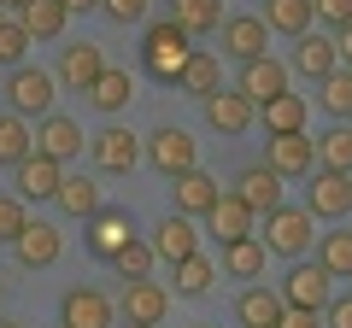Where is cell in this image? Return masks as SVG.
<instances>
[{
    "label": "cell",
    "instance_id": "6da1fadb",
    "mask_svg": "<svg viewBox=\"0 0 352 328\" xmlns=\"http://www.w3.org/2000/svg\"><path fill=\"white\" fill-rule=\"evenodd\" d=\"M188 53H194V36L176 24V18H164V24H153L147 36H141V65H147L159 82H176L182 65H188Z\"/></svg>",
    "mask_w": 352,
    "mask_h": 328
},
{
    "label": "cell",
    "instance_id": "7a4b0ae2",
    "mask_svg": "<svg viewBox=\"0 0 352 328\" xmlns=\"http://www.w3.org/2000/svg\"><path fill=\"white\" fill-rule=\"evenodd\" d=\"M258 240H264V246H270L276 258H305V253L317 246L311 211H305V205H276V211H264Z\"/></svg>",
    "mask_w": 352,
    "mask_h": 328
},
{
    "label": "cell",
    "instance_id": "3957f363",
    "mask_svg": "<svg viewBox=\"0 0 352 328\" xmlns=\"http://www.w3.org/2000/svg\"><path fill=\"white\" fill-rule=\"evenodd\" d=\"M305 211L311 217H346L352 211V170L317 164L311 176H305Z\"/></svg>",
    "mask_w": 352,
    "mask_h": 328
},
{
    "label": "cell",
    "instance_id": "277c9868",
    "mask_svg": "<svg viewBox=\"0 0 352 328\" xmlns=\"http://www.w3.org/2000/svg\"><path fill=\"white\" fill-rule=\"evenodd\" d=\"M6 100H12V112H24V117H41V112H53V100H59V76L36 71V65H12Z\"/></svg>",
    "mask_w": 352,
    "mask_h": 328
},
{
    "label": "cell",
    "instance_id": "5b68a950",
    "mask_svg": "<svg viewBox=\"0 0 352 328\" xmlns=\"http://www.w3.org/2000/svg\"><path fill=\"white\" fill-rule=\"evenodd\" d=\"M264 164H270L282 182H305V176L317 170V141L305 135V129H294V135H270V147H264Z\"/></svg>",
    "mask_w": 352,
    "mask_h": 328
},
{
    "label": "cell",
    "instance_id": "8992f818",
    "mask_svg": "<svg viewBox=\"0 0 352 328\" xmlns=\"http://www.w3.org/2000/svg\"><path fill=\"white\" fill-rule=\"evenodd\" d=\"M147 164H153V170H164V176H182L188 164H200V147H194L188 129L164 124V129H153V135H147Z\"/></svg>",
    "mask_w": 352,
    "mask_h": 328
},
{
    "label": "cell",
    "instance_id": "52a82bcc",
    "mask_svg": "<svg viewBox=\"0 0 352 328\" xmlns=\"http://www.w3.org/2000/svg\"><path fill=\"white\" fill-rule=\"evenodd\" d=\"M118 311H124V323H164L170 293H164L153 276H129L124 293H118Z\"/></svg>",
    "mask_w": 352,
    "mask_h": 328
},
{
    "label": "cell",
    "instance_id": "ba28073f",
    "mask_svg": "<svg viewBox=\"0 0 352 328\" xmlns=\"http://www.w3.org/2000/svg\"><path fill=\"white\" fill-rule=\"evenodd\" d=\"M135 159H141V135H135V129L106 124L100 135H94V164H100L106 176H124V170H135Z\"/></svg>",
    "mask_w": 352,
    "mask_h": 328
},
{
    "label": "cell",
    "instance_id": "9c48e42d",
    "mask_svg": "<svg viewBox=\"0 0 352 328\" xmlns=\"http://www.w3.org/2000/svg\"><path fill=\"white\" fill-rule=\"evenodd\" d=\"M129 235H135V217H129L124 205H100V211L88 217V253L106 258V264H112V253L124 246Z\"/></svg>",
    "mask_w": 352,
    "mask_h": 328
},
{
    "label": "cell",
    "instance_id": "30bf717a",
    "mask_svg": "<svg viewBox=\"0 0 352 328\" xmlns=\"http://www.w3.org/2000/svg\"><path fill=\"white\" fill-rule=\"evenodd\" d=\"M217 36H223V53L235 65H247V59H258V53H270L264 41H270V24L264 18H247V12H235V18H223L217 24Z\"/></svg>",
    "mask_w": 352,
    "mask_h": 328
},
{
    "label": "cell",
    "instance_id": "8fae6325",
    "mask_svg": "<svg viewBox=\"0 0 352 328\" xmlns=\"http://www.w3.org/2000/svg\"><path fill=\"white\" fill-rule=\"evenodd\" d=\"M112 316H118V305L106 299V293H94V288H71L59 299V323L65 328H112Z\"/></svg>",
    "mask_w": 352,
    "mask_h": 328
},
{
    "label": "cell",
    "instance_id": "7c38bea8",
    "mask_svg": "<svg viewBox=\"0 0 352 328\" xmlns=\"http://www.w3.org/2000/svg\"><path fill=\"white\" fill-rule=\"evenodd\" d=\"M252 117H258V100H247L241 89H217V94H206V124H212L217 135H241Z\"/></svg>",
    "mask_w": 352,
    "mask_h": 328
},
{
    "label": "cell",
    "instance_id": "4fadbf2b",
    "mask_svg": "<svg viewBox=\"0 0 352 328\" xmlns=\"http://www.w3.org/2000/svg\"><path fill=\"white\" fill-rule=\"evenodd\" d=\"M36 147H41V152H53V159H59V164H71L76 152L88 147V135H82V124H76V117H65V112H41Z\"/></svg>",
    "mask_w": 352,
    "mask_h": 328
},
{
    "label": "cell",
    "instance_id": "5bb4252c",
    "mask_svg": "<svg viewBox=\"0 0 352 328\" xmlns=\"http://www.w3.org/2000/svg\"><path fill=\"white\" fill-rule=\"evenodd\" d=\"M329 281H335V276H329L317 258H311V264H294L288 276H282V305H311V311H323V305H329Z\"/></svg>",
    "mask_w": 352,
    "mask_h": 328
},
{
    "label": "cell",
    "instance_id": "9a60e30c",
    "mask_svg": "<svg viewBox=\"0 0 352 328\" xmlns=\"http://www.w3.org/2000/svg\"><path fill=\"white\" fill-rule=\"evenodd\" d=\"M170 194H176V211H182V217H206V211L217 205V194H223V188H217V176H212V170L188 164V170H182V176L170 182Z\"/></svg>",
    "mask_w": 352,
    "mask_h": 328
},
{
    "label": "cell",
    "instance_id": "2e32d148",
    "mask_svg": "<svg viewBox=\"0 0 352 328\" xmlns=\"http://www.w3.org/2000/svg\"><path fill=\"white\" fill-rule=\"evenodd\" d=\"M235 89L247 94V100H258V106H264V100H276V94L288 89V65L270 59V53H258V59L241 65V82H235Z\"/></svg>",
    "mask_w": 352,
    "mask_h": 328
},
{
    "label": "cell",
    "instance_id": "e0dca14e",
    "mask_svg": "<svg viewBox=\"0 0 352 328\" xmlns=\"http://www.w3.org/2000/svg\"><path fill=\"white\" fill-rule=\"evenodd\" d=\"M59 182H65V164L53 159V152H41V147L18 164V194H24V200H53Z\"/></svg>",
    "mask_w": 352,
    "mask_h": 328
},
{
    "label": "cell",
    "instance_id": "ac0fdd59",
    "mask_svg": "<svg viewBox=\"0 0 352 328\" xmlns=\"http://www.w3.org/2000/svg\"><path fill=\"white\" fill-rule=\"evenodd\" d=\"M106 71V53L94 47V41H71V47L59 53V89H76L88 94V82Z\"/></svg>",
    "mask_w": 352,
    "mask_h": 328
},
{
    "label": "cell",
    "instance_id": "d6986e66",
    "mask_svg": "<svg viewBox=\"0 0 352 328\" xmlns=\"http://www.w3.org/2000/svg\"><path fill=\"white\" fill-rule=\"evenodd\" d=\"M12 246H18V264H24V270H47L53 258H59L65 240H59V229H53V223H36V217H30V223L18 229Z\"/></svg>",
    "mask_w": 352,
    "mask_h": 328
},
{
    "label": "cell",
    "instance_id": "ffe728a7",
    "mask_svg": "<svg viewBox=\"0 0 352 328\" xmlns=\"http://www.w3.org/2000/svg\"><path fill=\"white\" fill-rule=\"evenodd\" d=\"M264 264H270V246H264L258 235H241V240H223V276H235V281H258L264 276Z\"/></svg>",
    "mask_w": 352,
    "mask_h": 328
},
{
    "label": "cell",
    "instance_id": "44dd1931",
    "mask_svg": "<svg viewBox=\"0 0 352 328\" xmlns=\"http://www.w3.org/2000/svg\"><path fill=\"white\" fill-rule=\"evenodd\" d=\"M206 223H212V235L217 240H241V235H258V211H252L247 200H241V194H217V205L212 211H206Z\"/></svg>",
    "mask_w": 352,
    "mask_h": 328
},
{
    "label": "cell",
    "instance_id": "7402d4cb",
    "mask_svg": "<svg viewBox=\"0 0 352 328\" xmlns=\"http://www.w3.org/2000/svg\"><path fill=\"white\" fill-rule=\"evenodd\" d=\"M335 65H340V53H335V36H317V30L294 36V71H300V76L323 82V76L335 71Z\"/></svg>",
    "mask_w": 352,
    "mask_h": 328
},
{
    "label": "cell",
    "instance_id": "603a6c76",
    "mask_svg": "<svg viewBox=\"0 0 352 328\" xmlns=\"http://www.w3.org/2000/svg\"><path fill=\"white\" fill-rule=\"evenodd\" d=\"M258 124H264V135H294V129L311 124V106H305L294 89H282L276 100H264V106H258Z\"/></svg>",
    "mask_w": 352,
    "mask_h": 328
},
{
    "label": "cell",
    "instance_id": "cb8c5ba5",
    "mask_svg": "<svg viewBox=\"0 0 352 328\" xmlns=\"http://www.w3.org/2000/svg\"><path fill=\"white\" fill-rule=\"evenodd\" d=\"M153 253L159 258H188V253H200V229H194V217H182V211H170L159 229H153Z\"/></svg>",
    "mask_w": 352,
    "mask_h": 328
},
{
    "label": "cell",
    "instance_id": "d4e9b609",
    "mask_svg": "<svg viewBox=\"0 0 352 328\" xmlns=\"http://www.w3.org/2000/svg\"><path fill=\"white\" fill-rule=\"evenodd\" d=\"M18 24L30 30V41H53L71 24V6L65 0H18Z\"/></svg>",
    "mask_w": 352,
    "mask_h": 328
},
{
    "label": "cell",
    "instance_id": "484cf974",
    "mask_svg": "<svg viewBox=\"0 0 352 328\" xmlns=\"http://www.w3.org/2000/svg\"><path fill=\"white\" fill-rule=\"evenodd\" d=\"M235 194L264 217V211H276V205H282V176L270 170V164H252V170H241V176H235Z\"/></svg>",
    "mask_w": 352,
    "mask_h": 328
},
{
    "label": "cell",
    "instance_id": "4316f807",
    "mask_svg": "<svg viewBox=\"0 0 352 328\" xmlns=\"http://www.w3.org/2000/svg\"><path fill=\"white\" fill-rule=\"evenodd\" d=\"M276 316H282V293L247 281V293L235 299V323H241V328H276Z\"/></svg>",
    "mask_w": 352,
    "mask_h": 328
},
{
    "label": "cell",
    "instance_id": "83f0119b",
    "mask_svg": "<svg viewBox=\"0 0 352 328\" xmlns=\"http://www.w3.org/2000/svg\"><path fill=\"white\" fill-rule=\"evenodd\" d=\"M176 89H188L194 100L217 94V89H223V59H217V53H200V47H194V53H188V65H182V76H176Z\"/></svg>",
    "mask_w": 352,
    "mask_h": 328
},
{
    "label": "cell",
    "instance_id": "f1b7e54d",
    "mask_svg": "<svg viewBox=\"0 0 352 328\" xmlns=\"http://www.w3.org/2000/svg\"><path fill=\"white\" fill-rule=\"evenodd\" d=\"M258 18L294 41V36H305V30L317 24V6H311V0H264V12H258Z\"/></svg>",
    "mask_w": 352,
    "mask_h": 328
},
{
    "label": "cell",
    "instance_id": "f546056e",
    "mask_svg": "<svg viewBox=\"0 0 352 328\" xmlns=\"http://www.w3.org/2000/svg\"><path fill=\"white\" fill-rule=\"evenodd\" d=\"M30 152H36V129L24 124V112H0V164L18 170Z\"/></svg>",
    "mask_w": 352,
    "mask_h": 328
},
{
    "label": "cell",
    "instance_id": "4dcf8cb0",
    "mask_svg": "<svg viewBox=\"0 0 352 328\" xmlns=\"http://www.w3.org/2000/svg\"><path fill=\"white\" fill-rule=\"evenodd\" d=\"M53 200H59L65 217H82V223H88V217L100 211V182H94V176H71V170H65V182H59Z\"/></svg>",
    "mask_w": 352,
    "mask_h": 328
},
{
    "label": "cell",
    "instance_id": "1f68e13d",
    "mask_svg": "<svg viewBox=\"0 0 352 328\" xmlns=\"http://www.w3.org/2000/svg\"><path fill=\"white\" fill-rule=\"evenodd\" d=\"M170 18L200 41V36H212V30L223 24V0H170Z\"/></svg>",
    "mask_w": 352,
    "mask_h": 328
},
{
    "label": "cell",
    "instance_id": "d6a6232c",
    "mask_svg": "<svg viewBox=\"0 0 352 328\" xmlns=\"http://www.w3.org/2000/svg\"><path fill=\"white\" fill-rule=\"evenodd\" d=\"M82 100L94 106V112H124V106H129V71H112V65H106V71L88 82Z\"/></svg>",
    "mask_w": 352,
    "mask_h": 328
},
{
    "label": "cell",
    "instance_id": "836d02e7",
    "mask_svg": "<svg viewBox=\"0 0 352 328\" xmlns=\"http://www.w3.org/2000/svg\"><path fill=\"white\" fill-rule=\"evenodd\" d=\"M317 106H323L329 117H340V124L352 117V65H335V71L317 82Z\"/></svg>",
    "mask_w": 352,
    "mask_h": 328
},
{
    "label": "cell",
    "instance_id": "e575fe53",
    "mask_svg": "<svg viewBox=\"0 0 352 328\" xmlns=\"http://www.w3.org/2000/svg\"><path fill=\"white\" fill-rule=\"evenodd\" d=\"M212 281H217V264H212V258H200V253L176 258V293L200 299V293H212Z\"/></svg>",
    "mask_w": 352,
    "mask_h": 328
},
{
    "label": "cell",
    "instance_id": "d590c367",
    "mask_svg": "<svg viewBox=\"0 0 352 328\" xmlns=\"http://www.w3.org/2000/svg\"><path fill=\"white\" fill-rule=\"evenodd\" d=\"M153 258H159V253H153V240H141V229H135V235L112 253V270H118L124 281H129V276H153Z\"/></svg>",
    "mask_w": 352,
    "mask_h": 328
},
{
    "label": "cell",
    "instance_id": "8d00e7d4",
    "mask_svg": "<svg viewBox=\"0 0 352 328\" xmlns=\"http://www.w3.org/2000/svg\"><path fill=\"white\" fill-rule=\"evenodd\" d=\"M317 264H323L329 276H352V229H329V235L317 240Z\"/></svg>",
    "mask_w": 352,
    "mask_h": 328
},
{
    "label": "cell",
    "instance_id": "74e56055",
    "mask_svg": "<svg viewBox=\"0 0 352 328\" xmlns=\"http://www.w3.org/2000/svg\"><path fill=\"white\" fill-rule=\"evenodd\" d=\"M311 141H317V164L352 170V124H335V129H323V135H311Z\"/></svg>",
    "mask_w": 352,
    "mask_h": 328
},
{
    "label": "cell",
    "instance_id": "f35d334b",
    "mask_svg": "<svg viewBox=\"0 0 352 328\" xmlns=\"http://www.w3.org/2000/svg\"><path fill=\"white\" fill-rule=\"evenodd\" d=\"M30 53V30L18 18H0V65H24Z\"/></svg>",
    "mask_w": 352,
    "mask_h": 328
},
{
    "label": "cell",
    "instance_id": "ab89813d",
    "mask_svg": "<svg viewBox=\"0 0 352 328\" xmlns=\"http://www.w3.org/2000/svg\"><path fill=\"white\" fill-rule=\"evenodd\" d=\"M24 223H30V200L24 194H0V240H18Z\"/></svg>",
    "mask_w": 352,
    "mask_h": 328
},
{
    "label": "cell",
    "instance_id": "60d3db41",
    "mask_svg": "<svg viewBox=\"0 0 352 328\" xmlns=\"http://www.w3.org/2000/svg\"><path fill=\"white\" fill-rule=\"evenodd\" d=\"M100 12L112 18V24H141V18H147V0H100Z\"/></svg>",
    "mask_w": 352,
    "mask_h": 328
},
{
    "label": "cell",
    "instance_id": "b9f144b4",
    "mask_svg": "<svg viewBox=\"0 0 352 328\" xmlns=\"http://www.w3.org/2000/svg\"><path fill=\"white\" fill-rule=\"evenodd\" d=\"M276 328H323V311H311V305H282Z\"/></svg>",
    "mask_w": 352,
    "mask_h": 328
},
{
    "label": "cell",
    "instance_id": "7bdbcfd3",
    "mask_svg": "<svg viewBox=\"0 0 352 328\" xmlns=\"http://www.w3.org/2000/svg\"><path fill=\"white\" fill-rule=\"evenodd\" d=\"M317 6V18H323L329 30H340V24H352V0H311Z\"/></svg>",
    "mask_w": 352,
    "mask_h": 328
},
{
    "label": "cell",
    "instance_id": "ee69618b",
    "mask_svg": "<svg viewBox=\"0 0 352 328\" xmlns=\"http://www.w3.org/2000/svg\"><path fill=\"white\" fill-rule=\"evenodd\" d=\"M323 311H329V328H352V293L346 299H329Z\"/></svg>",
    "mask_w": 352,
    "mask_h": 328
},
{
    "label": "cell",
    "instance_id": "f6af8a7d",
    "mask_svg": "<svg viewBox=\"0 0 352 328\" xmlns=\"http://www.w3.org/2000/svg\"><path fill=\"white\" fill-rule=\"evenodd\" d=\"M335 53H340V65H352V24L335 30Z\"/></svg>",
    "mask_w": 352,
    "mask_h": 328
},
{
    "label": "cell",
    "instance_id": "bcb514c9",
    "mask_svg": "<svg viewBox=\"0 0 352 328\" xmlns=\"http://www.w3.org/2000/svg\"><path fill=\"white\" fill-rule=\"evenodd\" d=\"M65 6H71V12H94V6H100V0H65Z\"/></svg>",
    "mask_w": 352,
    "mask_h": 328
},
{
    "label": "cell",
    "instance_id": "7dc6e473",
    "mask_svg": "<svg viewBox=\"0 0 352 328\" xmlns=\"http://www.w3.org/2000/svg\"><path fill=\"white\" fill-rule=\"evenodd\" d=\"M124 328H159V323H124Z\"/></svg>",
    "mask_w": 352,
    "mask_h": 328
},
{
    "label": "cell",
    "instance_id": "c3c4849f",
    "mask_svg": "<svg viewBox=\"0 0 352 328\" xmlns=\"http://www.w3.org/2000/svg\"><path fill=\"white\" fill-rule=\"evenodd\" d=\"M0 328H24V323H0Z\"/></svg>",
    "mask_w": 352,
    "mask_h": 328
},
{
    "label": "cell",
    "instance_id": "681fc988",
    "mask_svg": "<svg viewBox=\"0 0 352 328\" xmlns=\"http://www.w3.org/2000/svg\"><path fill=\"white\" fill-rule=\"evenodd\" d=\"M188 328H206V323H188Z\"/></svg>",
    "mask_w": 352,
    "mask_h": 328
},
{
    "label": "cell",
    "instance_id": "f907efd6",
    "mask_svg": "<svg viewBox=\"0 0 352 328\" xmlns=\"http://www.w3.org/2000/svg\"><path fill=\"white\" fill-rule=\"evenodd\" d=\"M0 18H6V6H0Z\"/></svg>",
    "mask_w": 352,
    "mask_h": 328
},
{
    "label": "cell",
    "instance_id": "816d5d0a",
    "mask_svg": "<svg viewBox=\"0 0 352 328\" xmlns=\"http://www.w3.org/2000/svg\"><path fill=\"white\" fill-rule=\"evenodd\" d=\"M59 328H65V323H59Z\"/></svg>",
    "mask_w": 352,
    "mask_h": 328
}]
</instances>
